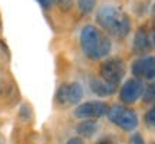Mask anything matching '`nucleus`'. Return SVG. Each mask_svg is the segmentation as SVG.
<instances>
[{"label":"nucleus","mask_w":155,"mask_h":144,"mask_svg":"<svg viewBox=\"0 0 155 144\" xmlns=\"http://www.w3.org/2000/svg\"><path fill=\"white\" fill-rule=\"evenodd\" d=\"M95 22L105 34L118 40L125 39L131 32V17L114 5H104L97 10Z\"/></svg>","instance_id":"nucleus-1"},{"label":"nucleus","mask_w":155,"mask_h":144,"mask_svg":"<svg viewBox=\"0 0 155 144\" xmlns=\"http://www.w3.org/2000/svg\"><path fill=\"white\" fill-rule=\"evenodd\" d=\"M80 46L83 53L90 60H98L111 53V40L101 29L87 24L80 32Z\"/></svg>","instance_id":"nucleus-2"},{"label":"nucleus","mask_w":155,"mask_h":144,"mask_svg":"<svg viewBox=\"0 0 155 144\" xmlns=\"http://www.w3.org/2000/svg\"><path fill=\"white\" fill-rule=\"evenodd\" d=\"M108 120L117 127H120L124 131H132L138 125V116L135 110L131 107L122 106V104H115V106L108 108Z\"/></svg>","instance_id":"nucleus-3"},{"label":"nucleus","mask_w":155,"mask_h":144,"mask_svg":"<svg viewBox=\"0 0 155 144\" xmlns=\"http://www.w3.org/2000/svg\"><path fill=\"white\" fill-rule=\"evenodd\" d=\"M125 71H127L125 61L120 59V57L107 59L100 66V77H101V80H104L108 84H113V86L120 84V81L125 76Z\"/></svg>","instance_id":"nucleus-4"},{"label":"nucleus","mask_w":155,"mask_h":144,"mask_svg":"<svg viewBox=\"0 0 155 144\" xmlns=\"http://www.w3.org/2000/svg\"><path fill=\"white\" fill-rule=\"evenodd\" d=\"M131 71L137 80H140L144 87L155 86V57L147 56L140 57L132 61Z\"/></svg>","instance_id":"nucleus-5"},{"label":"nucleus","mask_w":155,"mask_h":144,"mask_svg":"<svg viewBox=\"0 0 155 144\" xmlns=\"http://www.w3.org/2000/svg\"><path fill=\"white\" fill-rule=\"evenodd\" d=\"M132 50L135 54H145L155 50V27L152 24H144L137 29L132 40Z\"/></svg>","instance_id":"nucleus-6"},{"label":"nucleus","mask_w":155,"mask_h":144,"mask_svg":"<svg viewBox=\"0 0 155 144\" xmlns=\"http://www.w3.org/2000/svg\"><path fill=\"white\" fill-rule=\"evenodd\" d=\"M83 86L77 81L63 83L57 88L56 103L60 107H70L81 101L83 98Z\"/></svg>","instance_id":"nucleus-7"},{"label":"nucleus","mask_w":155,"mask_h":144,"mask_svg":"<svg viewBox=\"0 0 155 144\" xmlns=\"http://www.w3.org/2000/svg\"><path fill=\"white\" fill-rule=\"evenodd\" d=\"M108 104L104 101H87L75 107L74 117L77 118H100L108 113Z\"/></svg>","instance_id":"nucleus-8"},{"label":"nucleus","mask_w":155,"mask_h":144,"mask_svg":"<svg viewBox=\"0 0 155 144\" xmlns=\"http://www.w3.org/2000/svg\"><path fill=\"white\" fill-rule=\"evenodd\" d=\"M144 84L137 79L127 80L120 88V100L125 104H134L142 96Z\"/></svg>","instance_id":"nucleus-9"},{"label":"nucleus","mask_w":155,"mask_h":144,"mask_svg":"<svg viewBox=\"0 0 155 144\" xmlns=\"http://www.w3.org/2000/svg\"><path fill=\"white\" fill-rule=\"evenodd\" d=\"M90 88H91L93 93L100 96V97H108V96H113V94L117 91L118 86L108 84L101 79H91V81H90Z\"/></svg>","instance_id":"nucleus-10"},{"label":"nucleus","mask_w":155,"mask_h":144,"mask_svg":"<svg viewBox=\"0 0 155 144\" xmlns=\"http://www.w3.org/2000/svg\"><path fill=\"white\" fill-rule=\"evenodd\" d=\"M97 130H98V123L94 118H87L77 125V134L80 137H85V139L93 137L97 133Z\"/></svg>","instance_id":"nucleus-11"},{"label":"nucleus","mask_w":155,"mask_h":144,"mask_svg":"<svg viewBox=\"0 0 155 144\" xmlns=\"http://www.w3.org/2000/svg\"><path fill=\"white\" fill-rule=\"evenodd\" d=\"M77 5L81 14H90L91 12H94L97 0H77Z\"/></svg>","instance_id":"nucleus-12"},{"label":"nucleus","mask_w":155,"mask_h":144,"mask_svg":"<svg viewBox=\"0 0 155 144\" xmlns=\"http://www.w3.org/2000/svg\"><path fill=\"white\" fill-rule=\"evenodd\" d=\"M144 121H145V125L150 129V130L155 131V103L152 104L150 110L147 111L145 117H144Z\"/></svg>","instance_id":"nucleus-13"},{"label":"nucleus","mask_w":155,"mask_h":144,"mask_svg":"<svg viewBox=\"0 0 155 144\" xmlns=\"http://www.w3.org/2000/svg\"><path fill=\"white\" fill-rule=\"evenodd\" d=\"M128 144H147V143L144 141V139L141 137V134L135 133V134H132V135H131V139H130Z\"/></svg>","instance_id":"nucleus-14"},{"label":"nucleus","mask_w":155,"mask_h":144,"mask_svg":"<svg viewBox=\"0 0 155 144\" xmlns=\"http://www.w3.org/2000/svg\"><path fill=\"white\" fill-rule=\"evenodd\" d=\"M37 2L40 3V6H41L44 10H48L54 3H56L57 0H37Z\"/></svg>","instance_id":"nucleus-15"},{"label":"nucleus","mask_w":155,"mask_h":144,"mask_svg":"<svg viewBox=\"0 0 155 144\" xmlns=\"http://www.w3.org/2000/svg\"><path fill=\"white\" fill-rule=\"evenodd\" d=\"M57 2L60 3L61 9H64V10L70 9V7H71V3H73V0H57Z\"/></svg>","instance_id":"nucleus-16"},{"label":"nucleus","mask_w":155,"mask_h":144,"mask_svg":"<svg viewBox=\"0 0 155 144\" xmlns=\"http://www.w3.org/2000/svg\"><path fill=\"white\" fill-rule=\"evenodd\" d=\"M66 144H84V141H83L81 137H73V139H70Z\"/></svg>","instance_id":"nucleus-17"},{"label":"nucleus","mask_w":155,"mask_h":144,"mask_svg":"<svg viewBox=\"0 0 155 144\" xmlns=\"http://www.w3.org/2000/svg\"><path fill=\"white\" fill-rule=\"evenodd\" d=\"M151 20H152V26L155 27V2L152 5V7H151Z\"/></svg>","instance_id":"nucleus-18"},{"label":"nucleus","mask_w":155,"mask_h":144,"mask_svg":"<svg viewBox=\"0 0 155 144\" xmlns=\"http://www.w3.org/2000/svg\"><path fill=\"white\" fill-rule=\"evenodd\" d=\"M95 144H113L110 140H101V141H98V143H95Z\"/></svg>","instance_id":"nucleus-19"},{"label":"nucleus","mask_w":155,"mask_h":144,"mask_svg":"<svg viewBox=\"0 0 155 144\" xmlns=\"http://www.w3.org/2000/svg\"><path fill=\"white\" fill-rule=\"evenodd\" d=\"M0 30H2V19H0Z\"/></svg>","instance_id":"nucleus-20"},{"label":"nucleus","mask_w":155,"mask_h":144,"mask_svg":"<svg viewBox=\"0 0 155 144\" xmlns=\"http://www.w3.org/2000/svg\"><path fill=\"white\" fill-rule=\"evenodd\" d=\"M154 144H155V143H154Z\"/></svg>","instance_id":"nucleus-21"}]
</instances>
